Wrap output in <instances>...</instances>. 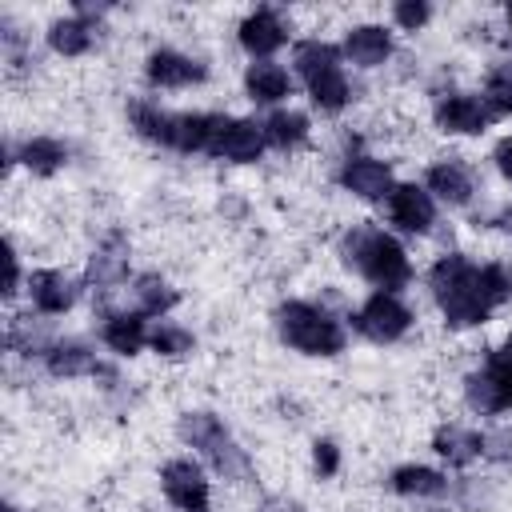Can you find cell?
<instances>
[{
    "mask_svg": "<svg viewBox=\"0 0 512 512\" xmlns=\"http://www.w3.org/2000/svg\"><path fill=\"white\" fill-rule=\"evenodd\" d=\"M432 288H436V300H440L448 324H456V328L480 324V320L496 308L492 296L484 292L480 268H472L464 256H444V260L432 268Z\"/></svg>",
    "mask_w": 512,
    "mask_h": 512,
    "instance_id": "cell-1",
    "label": "cell"
},
{
    "mask_svg": "<svg viewBox=\"0 0 512 512\" xmlns=\"http://www.w3.org/2000/svg\"><path fill=\"white\" fill-rule=\"evenodd\" d=\"M280 332H284V340H288L292 348L312 352V356H332V352L344 348L340 324H336L332 316H324L320 308L300 304V300H292V304L280 308Z\"/></svg>",
    "mask_w": 512,
    "mask_h": 512,
    "instance_id": "cell-2",
    "label": "cell"
},
{
    "mask_svg": "<svg viewBox=\"0 0 512 512\" xmlns=\"http://www.w3.org/2000/svg\"><path fill=\"white\" fill-rule=\"evenodd\" d=\"M352 260H356L360 272H364L368 280H376L380 288H396V284H404V280L412 276L404 248H400L392 236H384V232H356V236H352Z\"/></svg>",
    "mask_w": 512,
    "mask_h": 512,
    "instance_id": "cell-3",
    "label": "cell"
},
{
    "mask_svg": "<svg viewBox=\"0 0 512 512\" xmlns=\"http://www.w3.org/2000/svg\"><path fill=\"white\" fill-rule=\"evenodd\" d=\"M264 148V136L256 124L248 120H228V116H212V132H208V148L212 156H224V160H236V164H248L256 160Z\"/></svg>",
    "mask_w": 512,
    "mask_h": 512,
    "instance_id": "cell-4",
    "label": "cell"
},
{
    "mask_svg": "<svg viewBox=\"0 0 512 512\" xmlns=\"http://www.w3.org/2000/svg\"><path fill=\"white\" fill-rule=\"evenodd\" d=\"M408 308L392 296V292H376L364 308H360V316H356V328L364 332V336H372V340H396V336H404V328H408Z\"/></svg>",
    "mask_w": 512,
    "mask_h": 512,
    "instance_id": "cell-5",
    "label": "cell"
},
{
    "mask_svg": "<svg viewBox=\"0 0 512 512\" xmlns=\"http://www.w3.org/2000/svg\"><path fill=\"white\" fill-rule=\"evenodd\" d=\"M164 496L184 512H208V480L192 460H172L164 468Z\"/></svg>",
    "mask_w": 512,
    "mask_h": 512,
    "instance_id": "cell-6",
    "label": "cell"
},
{
    "mask_svg": "<svg viewBox=\"0 0 512 512\" xmlns=\"http://www.w3.org/2000/svg\"><path fill=\"white\" fill-rule=\"evenodd\" d=\"M388 212H392V220H396L404 232H424V228L432 224V216H436L432 196H428L424 188H416V184H400V188H392V196H388Z\"/></svg>",
    "mask_w": 512,
    "mask_h": 512,
    "instance_id": "cell-7",
    "label": "cell"
},
{
    "mask_svg": "<svg viewBox=\"0 0 512 512\" xmlns=\"http://www.w3.org/2000/svg\"><path fill=\"white\" fill-rule=\"evenodd\" d=\"M488 104L484 100H476V96H448L440 108H436V120H440V128H448V132H480L484 124H488Z\"/></svg>",
    "mask_w": 512,
    "mask_h": 512,
    "instance_id": "cell-8",
    "label": "cell"
},
{
    "mask_svg": "<svg viewBox=\"0 0 512 512\" xmlns=\"http://www.w3.org/2000/svg\"><path fill=\"white\" fill-rule=\"evenodd\" d=\"M240 44H244L248 52H256V56L276 52V48L284 44V24H280V16L268 12V8L252 12V16L240 24Z\"/></svg>",
    "mask_w": 512,
    "mask_h": 512,
    "instance_id": "cell-9",
    "label": "cell"
},
{
    "mask_svg": "<svg viewBox=\"0 0 512 512\" xmlns=\"http://www.w3.org/2000/svg\"><path fill=\"white\" fill-rule=\"evenodd\" d=\"M344 184H348L356 196H364V200L392 196V172H388V164H380V160H352V164L344 168Z\"/></svg>",
    "mask_w": 512,
    "mask_h": 512,
    "instance_id": "cell-10",
    "label": "cell"
},
{
    "mask_svg": "<svg viewBox=\"0 0 512 512\" xmlns=\"http://www.w3.org/2000/svg\"><path fill=\"white\" fill-rule=\"evenodd\" d=\"M148 76H152L156 84H164V88H184V84L204 80V68H200L196 60L180 56V52H152Z\"/></svg>",
    "mask_w": 512,
    "mask_h": 512,
    "instance_id": "cell-11",
    "label": "cell"
},
{
    "mask_svg": "<svg viewBox=\"0 0 512 512\" xmlns=\"http://www.w3.org/2000/svg\"><path fill=\"white\" fill-rule=\"evenodd\" d=\"M344 52H348L356 64H380V60L392 52V40H388V32H384V28L364 24V28H352V32H348Z\"/></svg>",
    "mask_w": 512,
    "mask_h": 512,
    "instance_id": "cell-12",
    "label": "cell"
},
{
    "mask_svg": "<svg viewBox=\"0 0 512 512\" xmlns=\"http://www.w3.org/2000/svg\"><path fill=\"white\" fill-rule=\"evenodd\" d=\"M248 92H252V100H264V104H272V100H280V96H288V72L280 68V64H252L248 68Z\"/></svg>",
    "mask_w": 512,
    "mask_h": 512,
    "instance_id": "cell-13",
    "label": "cell"
},
{
    "mask_svg": "<svg viewBox=\"0 0 512 512\" xmlns=\"http://www.w3.org/2000/svg\"><path fill=\"white\" fill-rule=\"evenodd\" d=\"M32 300L40 312H64L72 304V288L60 272H36L32 276Z\"/></svg>",
    "mask_w": 512,
    "mask_h": 512,
    "instance_id": "cell-14",
    "label": "cell"
},
{
    "mask_svg": "<svg viewBox=\"0 0 512 512\" xmlns=\"http://www.w3.org/2000/svg\"><path fill=\"white\" fill-rule=\"evenodd\" d=\"M308 92H312V100H316L320 108H328V112L344 108V104H348V80H344L340 64L328 68V72H320V76H312V80H308Z\"/></svg>",
    "mask_w": 512,
    "mask_h": 512,
    "instance_id": "cell-15",
    "label": "cell"
},
{
    "mask_svg": "<svg viewBox=\"0 0 512 512\" xmlns=\"http://www.w3.org/2000/svg\"><path fill=\"white\" fill-rule=\"evenodd\" d=\"M428 184H432L436 196H444V200H452V204H464V200L472 196V180L464 176L460 164H436V168L428 172Z\"/></svg>",
    "mask_w": 512,
    "mask_h": 512,
    "instance_id": "cell-16",
    "label": "cell"
},
{
    "mask_svg": "<svg viewBox=\"0 0 512 512\" xmlns=\"http://www.w3.org/2000/svg\"><path fill=\"white\" fill-rule=\"evenodd\" d=\"M132 120H136L140 136L160 140V144H176V116H168V112H160L152 104H136L132 108Z\"/></svg>",
    "mask_w": 512,
    "mask_h": 512,
    "instance_id": "cell-17",
    "label": "cell"
},
{
    "mask_svg": "<svg viewBox=\"0 0 512 512\" xmlns=\"http://www.w3.org/2000/svg\"><path fill=\"white\" fill-rule=\"evenodd\" d=\"M104 340L112 352H136L144 344V320L140 316H112L108 328H104Z\"/></svg>",
    "mask_w": 512,
    "mask_h": 512,
    "instance_id": "cell-18",
    "label": "cell"
},
{
    "mask_svg": "<svg viewBox=\"0 0 512 512\" xmlns=\"http://www.w3.org/2000/svg\"><path fill=\"white\" fill-rule=\"evenodd\" d=\"M296 68L304 72V80H312V76L336 68V48L324 44V40H304V44L296 48Z\"/></svg>",
    "mask_w": 512,
    "mask_h": 512,
    "instance_id": "cell-19",
    "label": "cell"
},
{
    "mask_svg": "<svg viewBox=\"0 0 512 512\" xmlns=\"http://www.w3.org/2000/svg\"><path fill=\"white\" fill-rule=\"evenodd\" d=\"M264 136H268L272 144H280V148H288V144H300V140L308 136V120H304L300 112H276V116H268V124H264Z\"/></svg>",
    "mask_w": 512,
    "mask_h": 512,
    "instance_id": "cell-20",
    "label": "cell"
},
{
    "mask_svg": "<svg viewBox=\"0 0 512 512\" xmlns=\"http://www.w3.org/2000/svg\"><path fill=\"white\" fill-rule=\"evenodd\" d=\"M392 488L404 492V496H432V492L444 488V476L432 472V468H400L392 476Z\"/></svg>",
    "mask_w": 512,
    "mask_h": 512,
    "instance_id": "cell-21",
    "label": "cell"
},
{
    "mask_svg": "<svg viewBox=\"0 0 512 512\" xmlns=\"http://www.w3.org/2000/svg\"><path fill=\"white\" fill-rule=\"evenodd\" d=\"M88 44H92V32H88L84 20H60V24H52V48H56V52L80 56Z\"/></svg>",
    "mask_w": 512,
    "mask_h": 512,
    "instance_id": "cell-22",
    "label": "cell"
},
{
    "mask_svg": "<svg viewBox=\"0 0 512 512\" xmlns=\"http://www.w3.org/2000/svg\"><path fill=\"white\" fill-rule=\"evenodd\" d=\"M436 452L448 456V460H456V464H464V460H472L480 452V436L476 432H464V428H448V432L436 436Z\"/></svg>",
    "mask_w": 512,
    "mask_h": 512,
    "instance_id": "cell-23",
    "label": "cell"
},
{
    "mask_svg": "<svg viewBox=\"0 0 512 512\" xmlns=\"http://www.w3.org/2000/svg\"><path fill=\"white\" fill-rule=\"evenodd\" d=\"M24 164H28L32 172H44V176H48V172H56V168L64 164V148H60L56 140H44V136H40V140H28V144H24Z\"/></svg>",
    "mask_w": 512,
    "mask_h": 512,
    "instance_id": "cell-24",
    "label": "cell"
},
{
    "mask_svg": "<svg viewBox=\"0 0 512 512\" xmlns=\"http://www.w3.org/2000/svg\"><path fill=\"white\" fill-rule=\"evenodd\" d=\"M48 364H52V372H60V376H76V372H88V368H92V356H88L80 344H60V348L48 356Z\"/></svg>",
    "mask_w": 512,
    "mask_h": 512,
    "instance_id": "cell-25",
    "label": "cell"
},
{
    "mask_svg": "<svg viewBox=\"0 0 512 512\" xmlns=\"http://www.w3.org/2000/svg\"><path fill=\"white\" fill-rule=\"evenodd\" d=\"M488 112H512V68H500L488 76Z\"/></svg>",
    "mask_w": 512,
    "mask_h": 512,
    "instance_id": "cell-26",
    "label": "cell"
},
{
    "mask_svg": "<svg viewBox=\"0 0 512 512\" xmlns=\"http://www.w3.org/2000/svg\"><path fill=\"white\" fill-rule=\"evenodd\" d=\"M488 376L500 384V392H504V404H512V336L500 344V352L488 360Z\"/></svg>",
    "mask_w": 512,
    "mask_h": 512,
    "instance_id": "cell-27",
    "label": "cell"
},
{
    "mask_svg": "<svg viewBox=\"0 0 512 512\" xmlns=\"http://www.w3.org/2000/svg\"><path fill=\"white\" fill-rule=\"evenodd\" d=\"M152 348H156V352H168V356H180V352H188V348H192V336H188L184 328L160 324V328L152 332Z\"/></svg>",
    "mask_w": 512,
    "mask_h": 512,
    "instance_id": "cell-28",
    "label": "cell"
},
{
    "mask_svg": "<svg viewBox=\"0 0 512 512\" xmlns=\"http://www.w3.org/2000/svg\"><path fill=\"white\" fill-rule=\"evenodd\" d=\"M136 292H140L144 312H160V308H168V304L176 300V292H168V284H164V280H152V276H144Z\"/></svg>",
    "mask_w": 512,
    "mask_h": 512,
    "instance_id": "cell-29",
    "label": "cell"
},
{
    "mask_svg": "<svg viewBox=\"0 0 512 512\" xmlns=\"http://www.w3.org/2000/svg\"><path fill=\"white\" fill-rule=\"evenodd\" d=\"M396 20H400L404 28H420V24L428 20V4H420V0H404V4H396Z\"/></svg>",
    "mask_w": 512,
    "mask_h": 512,
    "instance_id": "cell-30",
    "label": "cell"
},
{
    "mask_svg": "<svg viewBox=\"0 0 512 512\" xmlns=\"http://www.w3.org/2000/svg\"><path fill=\"white\" fill-rule=\"evenodd\" d=\"M336 464H340V456H336V444L320 440V444H316V468H320L324 476H332V472H336Z\"/></svg>",
    "mask_w": 512,
    "mask_h": 512,
    "instance_id": "cell-31",
    "label": "cell"
},
{
    "mask_svg": "<svg viewBox=\"0 0 512 512\" xmlns=\"http://www.w3.org/2000/svg\"><path fill=\"white\" fill-rule=\"evenodd\" d=\"M496 164H500V172L512 180V136L500 140V148H496Z\"/></svg>",
    "mask_w": 512,
    "mask_h": 512,
    "instance_id": "cell-32",
    "label": "cell"
},
{
    "mask_svg": "<svg viewBox=\"0 0 512 512\" xmlns=\"http://www.w3.org/2000/svg\"><path fill=\"white\" fill-rule=\"evenodd\" d=\"M508 12H512V8H508Z\"/></svg>",
    "mask_w": 512,
    "mask_h": 512,
    "instance_id": "cell-33",
    "label": "cell"
}]
</instances>
